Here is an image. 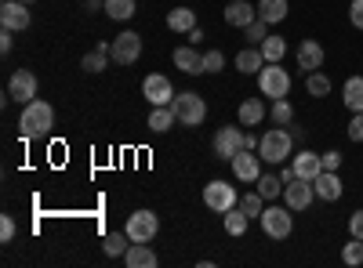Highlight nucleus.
Segmentation results:
<instances>
[{
	"mask_svg": "<svg viewBox=\"0 0 363 268\" xmlns=\"http://www.w3.org/2000/svg\"><path fill=\"white\" fill-rule=\"evenodd\" d=\"M265 37H269V22L265 18H255L251 25H244V40H251V47H258Z\"/></svg>",
	"mask_w": 363,
	"mask_h": 268,
	"instance_id": "e433bc0d",
	"label": "nucleus"
},
{
	"mask_svg": "<svg viewBox=\"0 0 363 268\" xmlns=\"http://www.w3.org/2000/svg\"><path fill=\"white\" fill-rule=\"evenodd\" d=\"M18 4H37V0H18Z\"/></svg>",
	"mask_w": 363,
	"mask_h": 268,
	"instance_id": "8fccbe9b",
	"label": "nucleus"
},
{
	"mask_svg": "<svg viewBox=\"0 0 363 268\" xmlns=\"http://www.w3.org/2000/svg\"><path fill=\"white\" fill-rule=\"evenodd\" d=\"M258 18V8L247 4V0H229L225 4V25H236V29H244Z\"/></svg>",
	"mask_w": 363,
	"mask_h": 268,
	"instance_id": "a211bd4d",
	"label": "nucleus"
},
{
	"mask_svg": "<svg viewBox=\"0 0 363 268\" xmlns=\"http://www.w3.org/2000/svg\"><path fill=\"white\" fill-rule=\"evenodd\" d=\"M258 141H262V138H255V134H244V148H258Z\"/></svg>",
	"mask_w": 363,
	"mask_h": 268,
	"instance_id": "de8ad7c7",
	"label": "nucleus"
},
{
	"mask_svg": "<svg viewBox=\"0 0 363 268\" xmlns=\"http://www.w3.org/2000/svg\"><path fill=\"white\" fill-rule=\"evenodd\" d=\"M240 127H258L262 120H265V105H262V98H244L240 102Z\"/></svg>",
	"mask_w": 363,
	"mask_h": 268,
	"instance_id": "4be33fe9",
	"label": "nucleus"
},
{
	"mask_svg": "<svg viewBox=\"0 0 363 268\" xmlns=\"http://www.w3.org/2000/svg\"><path fill=\"white\" fill-rule=\"evenodd\" d=\"M291 148H294V134L287 131V127H272V131H265L262 134V141H258V156L265 160V163H284L287 156H291Z\"/></svg>",
	"mask_w": 363,
	"mask_h": 268,
	"instance_id": "f03ea898",
	"label": "nucleus"
},
{
	"mask_svg": "<svg viewBox=\"0 0 363 268\" xmlns=\"http://www.w3.org/2000/svg\"><path fill=\"white\" fill-rule=\"evenodd\" d=\"M225 54L222 51H203V73H222Z\"/></svg>",
	"mask_w": 363,
	"mask_h": 268,
	"instance_id": "4c0bfd02",
	"label": "nucleus"
},
{
	"mask_svg": "<svg viewBox=\"0 0 363 268\" xmlns=\"http://www.w3.org/2000/svg\"><path fill=\"white\" fill-rule=\"evenodd\" d=\"M106 15L116 22H128L135 15V0H106Z\"/></svg>",
	"mask_w": 363,
	"mask_h": 268,
	"instance_id": "f704fd0d",
	"label": "nucleus"
},
{
	"mask_svg": "<svg viewBox=\"0 0 363 268\" xmlns=\"http://www.w3.org/2000/svg\"><path fill=\"white\" fill-rule=\"evenodd\" d=\"M291 167H294V174H298V177H306V182H316V174L323 170L320 153H313V148H301V153L291 160Z\"/></svg>",
	"mask_w": 363,
	"mask_h": 268,
	"instance_id": "6ab92c4d",
	"label": "nucleus"
},
{
	"mask_svg": "<svg viewBox=\"0 0 363 268\" xmlns=\"http://www.w3.org/2000/svg\"><path fill=\"white\" fill-rule=\"evenodd\" d=\"M349 22L356 29H363V0H352V4H349Z\"/></svg>",
	"mask_w": 363,
	"mask_h": 268,
	"instance_id": "79ce46f5",
	"label": "nucleus"
},
{
	"mask_svg": "<svg viewBox=\"0 0 363 268\" xmlns=\"http://www.w3.org/2000/svg\"><path fill=\"white\" fill-rule=\"evenodd\" d=\"M193 25H196V11H189V8L167 11V29H171V33H189Z\"/></svg>",
	"mask_w": 363,
	"mask_h": 268,
	"instance_id": "a878e982",
	"label": "nucleus"
},
{
	"mask_svg": "<svg viewBox=\"0 0 363 268\" xmlns=\"http://www.w3.org/2000/svg\"><path fill=\"white\" fill-rule=\"evenodd\" d=\"M229 163H233V177H236V182L258 185V177H262V156H255V148H240Z\"/></svg>",
	"mask_w": 363,
	"mask_h": 268,
	"instance_id": "0eeeda50",
	"label": "nucleus"
},
{
	"mask_svg": "<svg viewBox=\"0 0 363 268\" xmlns=\"http://www.w3.org/2000/svg\"><path fill=\"white\" fill-rule=\"evenodd\" d=\"M313 189H316V196H320L323 203L342 199V174H338V170H320L316 182H313Z\"/></svg>",
	"mask_w": 363,
	"mask_h": 268,
	"instance_id": "f3484780",
	"label": "nucleus"
},
{
	"mask_svg": "<svg viewBox=\"0 0 363 268\" xmlns=\"http://www.w3.org/2000/svg\"><path fill=\"white\" fill-rule=\"evenodd\" d=\"M294 58H298V69L309 76V73H316V69L323 66V58H327V54H323V44L309 37V40H301V44H298Z\"/></svg>",
	"mask_w": 363,
	"mask_h": 268,
	"instance_id": "2eb2a0df",
	"label": "nucleus"
},
{
	"mask_svg": "<svg viewBox=\"0 0 363 268\" xmlns=\"http://www.w3.org/2000/svg\"><path fill=\"white\" fill-rule=\"evenodd\" d=\"M171 109H174V116H178V124H186V127H200V124L207 120V102H203L196 91L174 95Z\"/></svg>",
	"mask_w": 363,
	"mask_h": 268,
	"instance_id": "39448f33",
	"label": "nucleus"
},
{
	"mask_svg": "<svg viewBox=\"0 0 363 268\" xmlns=\"http://www.w3.org/2000/svg\"><path fill=\"white\" fill-rule=\"evenodd\" d=\"M294 211L284 203V206H265L262 211V232L269 235V240H287V235L294 232V218H291Z\"/></svg>",
	"mask_w": 363,
	"mask_h": 268,
	"instance_id": "20e7f679",
	"label": "nucleus"
},
{
	"mask_svg": "<svg viewBox=\"0 0 363 268\" xmlns=\"http://www.w3.org/2000/svg\"><path fill=\"white\" fill-rule=\"evenodd\" d=\"M330 87H335V83H330V76L320 73V69L306 76V91H309V98H327V95H330Z\"/></svg>",
	"mask_w": 363,
	"mask_h": 268,
	"instance_id": "c85d7f7f",
	"label": "nucleus"
},
{
	"mask_svg": "<svg viewBox=\"0 0 363 268\" xmlns=\"http://www.w3.org/2000/svg\"><path fill=\"white\" fill-rule=\"evenodd\" d=\"M109 47H113V44L102 40L95 51H87V54L80 58V69H84V73H102V69H109Z\"/></svg>",
	"mask_w": 363,
	"mask_h": 268,
	"instance_id": "412c9836",
	"label": "nucleus"
},
{
	"mask_svg": "<svg viewBox=\"0 0 363 268\" xmlns=\"http://www.w3.org/2000/svg\"><path fill=\"white\" fill-rule=\"evenodd\" d=\"M313 196H316V189H313V182H306V177H294L291 185H284V203L291 206L294 214H298V211H309Z\"/></svg>",
	"mask_w": 363,
	"mask_h": 268,
	"instance_id": "9b49d317",
	"label": "nucleus"
},
{
	"mask_svg": "<svg viewBox=\"0 0 363 268\" xmlns=\"http://www.w3.org/2000/svg\"><path fill=\"white\" fill-rule=\"evenodd\" d=\"M138 54H142V37L138 33H120L116 40H113V47H109V58L116 66H135L138 62Z\"/></svg>",
	"mask_w": 363,
	"mask_h": 268,
	"instance_id": "1a4fd4ad",
	"label": "nucleus"
},
{
	"mask_svg": "<svg viewBox=\"0 0 363 268\" xmlns=\"http://www.w3.org/2000/svg\"><path fill=\"white\" fill-rule=\"evenodd\" d=\"M258 18H265L269 25H277L287 18V0H258Z\"/></svg>",
	"mask_w": 363,
	"mask_h": 268,
	"instance_id": "bb28decb",
	"label": "nucleus"
},
{
	"mask_svg": "<svg viewBox=\"0 0 363 268\" xmlns=\"http://www.w3.org/2000/svg\"><path fill=\"white\" fill-rule=\"evenodd\" d=\"M258 192L265 196V203H269V199H280V196H284L280 174H265V170H262V177H258Z\"/></svg>",
	"mask_w": 363,
	"mask_h": 268,
	"instance_id": "7c9ffc66",
	"label": "nucleus"
},
{
	"mask_svg": "<svg viewBox=\"0 0 363 268\" xmlns=\"http://www.w3.org/2000/svg\"><path fill=\"white\" fill-rule=\"evenodd\" d=\"M186 40H193V44H200V40H203V29H200V25H193V29H189V33H186Z\"/></svg>",
	"mask_w": 363,
	"mask_h": 268,
	"instance_id": "a18cd8bd",
	"label": "nucleus"
},
{
	"mask_svg": "<svg viewBox=\"0 0 363 268\" xmlns=\"http://www.w3.org/2000/svg\"><path fill=\"white\" fill-rule=\"evenodd\" d=\"M342 102H345L352 112H363V76H349V80H345Z\"/></svg>",
	"mask_w": 363,
	"mask_h": 268,
	"instance_id": "393cba45",
	"label": "nucleus"
},
{
	"mask_svg": "<svg viewBox=\"0 0 363 268\" xmlns=\"http://www.w3.org/2000/svg\"><path fill=\"white\" fill-rule=\"evenodd\" d=\"M291 134H294V141H306V127H294L291 124Z\"/></svg>",
	"mask_w": 363,
	"mask_h": 268,
	"instance_id": "09e8293b",
	"label": "nucleus"
},
{
	"mask_svg": "<svg viewBox=\"0 0 363 268\" xmlns=\"http://www.w3.org/2000/svg\"><path fill=\"white\" fill-rule=\"evenodd\" d=\"M203 203L215 214H225V211H233V206H240V192L225 182H207L203 185Z\"/></svg>",
	"mask_w": 363,
	"mask_h": 268,
	"instance_id": "423d86ee",
	"label": "nucleus"
},
{
	"mask_svg": "<svg viewBox=\"0 0 363 268\" xmlns=\"http://www.w3.org/2000/svg\"><path fill=\"white\" fill-rule=\"evenodd\" d=\"M131 243H135V240H131L128 232H109V235H106V243H102V250H106L109 257H124Z\"/></svg>",
	"mask_w": 363,
	"mask_h": 268,
	"instance_id": "cd10ccee",
	"label": "nucleus"
},
{
	"mask_svg": "<svg viewBox=\"0 0 363 268\" xmlns=\"http://www.w3.org/2000/svg\"><path fill=\"white\" fill-rule=\"evenodd\" d=\"M349 235L363 240V211H352V218H349Z\"/></svg>",
	"mask_w": 363,
	"mask_h": 268,
	"instance_id": "37998d69",
	"label": "nucleus"
},
{
	"mask_svg": "<svg viewBox=\"0 0 363 268\" xmlns=\"http://www.w3.org/2000/svg\"><path fill=\"white\" fill-rule=\"evenodd\" d=\"M174 124H178V116H174L171 105H153V112H149V131L164 134V131H171Z\"/></svg>",
	"mask_w": 363,
	"mask_h": 268,
	"instance_id": "b1692460",
	"label": "nucleus"
},
{
	"mask_svg": "<svg viewBox=\"0 0 363 268\" xmlns=\"http://www.w3.org/2000/svg\"><path fill=\"white\" fill-rule=\"evenodd\" d=\"M211 145H215V156L218 160H233L240 148H244V131H240V127H218Z\"/></svg>",
	"mask_w": 363,
	"mask_h": 268,
	"instance_id": "ddd939ff",
	"label": "nucleus"
},
{
	"mask_svg": "<svg viewBox=\"0 0 363 268\" xmlns=\"http://www.w3.org/2000/svg\"><path fill=\"white\" fill-rule=\"evenodd\" d=\"M345 131H349V138H352V141H363V112H352V120H349V127H345Z\"/></svg>",
	"mask_w": 363,
	"mask_h": 268,
	"instance_id": "a19ab883",
	"label": "nucleus"
},
{
	"mask_svg": "<svg viewBox=\"0 0 363 268\" xmlns=\"http://www.w3.org/2000/svg\"><path fill=\"white\" fill-rule=\"evenodd\" d=\"M11 47H15V40H11V29H4V33H0V51L8 54Z\"/></svg>",
	"mask_w": 363,
	"mask_h": 268,
	"instance_id": "c03bdc74",
	"label": "nucleus"
},
{
	"mask_svg": "<svg viewBox=\"0 0 363 268\" xmlns=\"http://www.w3.org/2000/svg\"><path fill=\"white\" fill-rule=\"evenodd\" d=\"M174 69H182V73H189V76H196V73H203V54L196 51V44H182V47H174Z\"/></svg>",
	"mask_w": 363,
	"mask_h": 268,
	"instance_id": "dca6fc26",
	"label": "nucleus"
},
{
	"mask_svg": "<svg viewBox=\"0 0 363 268\" xmlns=\"http://www.w3.org/2000/svg\"><path fill=\"white\" fill-rule=\"evenodd\" d=\"M294 177H298V174H294V167H284V170H280V182H284V185H291Z\"/></svg>",
	"mask_w": 363,
	"mask_h": 268,
	"instance_id": "49530a36",
	"label": "nucleus"
},
{
	"mask_svg": "<svg viewBox=\"0 0 363 268\" xmlns=\"http://www.w3.org/2000/svg\"><path fill=\"white\" fill-rule=\"evenodd\" d=\"M124 232L131 235L135 243H149V240H153V235L160 232V221H157V214H153V211H135V214L128 218Z\"/></svg>",
	"mask_w": 363,
	"mask_h": 268,
	"instance_id": "9d476101",
	"label": "nucleus"
},
{
	"mask_svg": "<svg viewBox=\"0 0 363 268\" xmlns=\"http://www.w3.org/2000/svg\"><path fill=\"white\" fill-rule=\"evenodd\" d=\"M320 163H323V170H342V153H338V148L320 153Z\"/></svg>",
	"mask_w": 363,
	"mask_h": 268,
	"instance_id": "ea45409f",
	"label": "nucleus"
},
{
	"mask_svg": "<svg viewBox=\"0 0 363 268\" xmlns=\"http://www.w3.org/2000/svg\"><path fill=\"white\" fill-rule=\"evenodd\" d=\"M8 98H15V102L29 105V102L37 98V76L29 73V69H15V73H11V80H8Z\"/></svg>",
	"mask_w": 363,
	"mask_h": 268,
	"instance_id": "f8f14e48",
	"label": "nucleus"
},
{
	"mask_svg": "<svg viewBox=\"0 0 363 268\" xmlns=\"http://www.w3.org/2000/svg\"><path fill=\"white\" fill-rule=\"evenodd\" d=\"M51 127H55V109H51V102L33 98L29 105H22V116H18V134H22L26 141L44 138Z\"/></svg>",
	"mask_w": 363,
	"mask_h": 268,
	"instance_id": "f257e3e1",
	"label": "nucleus"
},
{
	"mask_svg": "<svg viewBox=\"0 0 363 268\" xmlns=\"http://www.w3.org/2000/svg\"><path fill=\"white\" fill-rule=\"evenodd\" d=\"M258 91L272 102L291 95V73L284 69V62H265V69L258 73Z\"/></svg>",
	"mask_w": 363,
	"mask_h": 268,
	"instance_id": "7ed1b4c3",
	"label": "nucleus"
},
{
	"mask_svg": "<svg viewBox=\"0 0 363 268\" xmlns=\"http://www.w3.org/2000/svg\"><path fill=\"white\" fill-rule=\"evenodd\" d=\"M0 25L11 29V33H26V29H29V4L4 0V4H0Z\"/></svg>",
	"mask_w": 363,
	"mask_h": 268,
	"instance_id": "4468645a",
	"label": "nucleus"
},
{
	"mask_svg": "<svg viewBox=\"0 0 363 268\" xmlns=\"http://www.w3.org/2000/svg\"><path fill=\"white\" fill-rule=\"evenodd\" d=\"M269 116H272V124L291 127V124H294V105H291L287 98H277V102H272V109H269Z\"/></svg>",
	"mask_w": 363,
	"mask_h": 268,
	"instance_id": "473e14b6",
	"label": "nucleus"
},
{
	"mask_svg": "<svg viewBox=\"0 0 363 268\" xmlns=\"http://www.w3.org/2000/svg\"><path fill=\"white\" fill-rule=\"evenodd\" d=\"M258 47H262V54H265V62H284V54H287V40H284V37H272V33H269Z\"/></svg>",
	"mask_w": 363,
	"mask_h": 268,
	"instance_id": "c756f323",
	"label": "nucleus"
},
{
	"mask_svg": "<svg viewBox=\"0 0 363 268\" xmlns=\"http://www.w3.org/2000/svg\"><path fill=\"white\" fill-rule=\"evenodd\" d=\"M142 98L149 105H171L174 102V83L164 76V73H149L142 80Z\"/></svg>",
	"mask_w": 363,
	"mask_h": 268,
	"instance_id": "6e6552de",
	"label": "nucleus"
},
{
	"mask_svg": "<svg viewBox=\"0 0 363 268\" xmlns=\"http://www.w3.org/2000/svg\"><path fill=\"white\" fill-rule=\"evenodd\" d=\"M124 261L131 268H153L157 264V254H153V247H149V243H131L128 254H124Z\"/></svg>",
	"mask_w": 363,
	"mask_h": 268,
	"instance_id": "5701e85b",
	"label": "nucleus"
},
{
	"mask_svg": "<svg viewBox=\"0 0 363 268\" xmlns=\"http://www.w3.org/2000/svg\"><path fill=\"white\" fill-rule=\"evenodd\" d=\"M342 261H345L349 268H359V264H363V240H356V235H352V240L342 247Z\"/></svg>",
	"mask_w": 363,
	"mask_h": 268,
	"instance_id": "c9c22d12",
	"label": "nucleus"
},
{
	"mask_svg": "<svg viewBox=\"0 0 363 268\" xmlns=\"http://www.w3.org/2000/svg\"><path fill=\"white\" fill-rule=\"evenodd\" d=\"M236 69L244 73V76H255V73H262L265 69V54H262V47H244L236 54Z\"/></svg>",
	"mask_w": 363,
	"mask_h": 268,
	"instance_id": "aec40b11",
	"label": "nucleus"
},
{
	"mask_svg": "<svg viewBox=\"0 0 363 268\" xmlns=\"http://www.w3.org/2000/svg\"><path fill=\"white\" fill-rule=\"evenodd\" d=\"M240 211H244L251 221L255 218H262V211H265V196L255 189V192H244V196H240Z\"/></svg>",
	"mask_w": 363,
	"mask_h": 268,
	"instance_id": "2f4dec72",
	"label": "nucleus"
},
{
	"mask_svg": "<svg viewBox=\"0 0 363 268\" xmlns=\"http://www.w3.org/2000/svg\"><path fill=\"white\" fill-rule=\"evenodd\" d=\"M15 232H18V228H15V218L4 214V218H0V243H11V240H15Z\"/></svg>",
	"mask_w": 363,
	"mask_h": 268,
	"instance_id": "58836bf2",
	"label": "nucleus"
},
{
	"mask_svg": "<svg viewBox=\"0 0 363 268\" xmlns=\"http://www.w3.org/2000/svg\"><path fill=\"white\" fill-rule=\"evenodd\" d=\"M222 218H225V232H229V235H244V232H247V221H251V218H247L244 211H240V206H233V211H225Z\"/></svg>",
	"mask_w": 363,
	"mask_h": 268,
	"instance_id": "72a5a7b5",
	"label": "nucleus"
}]
</instances>
